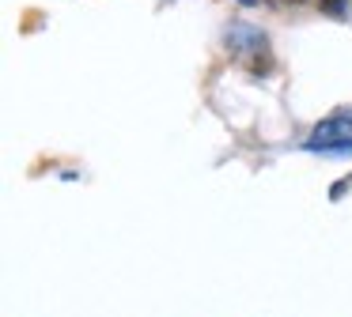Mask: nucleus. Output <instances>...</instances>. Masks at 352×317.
<instances>
[{
	"mask_svg": "<svg viewBox=\"0 0 352 317\" xmlns=\"http://www.w3.org/2000/svg\"><path fill=\"white\" fill-rule=\"evenodd\" d=\"M349 136H352V110H337L333 117L314 125L311 140H307V151H326V148H333V143L349 140Z\"/></svg>",
	"mask_w": 352,
	"mask_h": 317,
	"instance_id": "f257e3e1",
	"label": "nucleus"
},
{
	"mask_svg": "<svg viewBox=\"0 0 352 317\" xmlns=\"http://www.w3.org/2000/svg\"><path fill=\"white\" fill-rule=\"evenodd\" d=\"M349 189H352V174H349V178H341L333 189H329V200H341V196L349 193Z\"/></svg>",
	"mask_w": 352,
	"mask_h": 317,
	"instance_id": "f03ea898",
	"label": "nucleus"
},
{
	"mask_svg": "<svg viewBox=\"0 0 352 317\" xmlns=\"http://www.w3.org/2000/svg\"><path fill=\"white\" fill-rule=\"evenodd\" d=\"M344 4H349V0H322V12H329V15H341V12H344Z\"/></svg>",
	"mask_w": 352,
	"mask_h": 317,
	"instance_id": "7ed1b4c3",
	"label": "nucleus"
},
{
	"mask_svg": "<svg viewBox=\"0 0 352 317\" xmlns=\"http://www.w3.org/2000/svg\"><path fill=\"white\" fill-rule=\"evenodd\" d=\"M239 4H246V8H258V4H261V0H239Z\"/></svg>",
	"mask_w": 352,
	"mask_h": 317,
	"instance_id": "20e7f679",
	"label": "nucleus"
}]
</instances>
